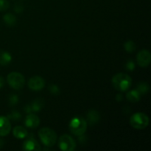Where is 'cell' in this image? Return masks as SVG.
<instances>
[{"label":"cell","instance_id":"6da1fadb","mask_svg":"<svg viewBox=\"0 0 151 151\" xmlns=\"http://www.w3.org/2000/svg\"><path fill=\"white\" fill-rule=\"evenodd\" d=\"M112 85L119 91H128L132 84V79L125 73H119L112 78Z\"/></svg>","mask_w":151,"mask_h":151},{"label":"cell","instance_id":"ffe728a7","mask_svg":"<svg viewBox=\"0 0 151 151\" xmlns=\"http://www.w3.org/2000/svg\"><path fill=\"white\" fill-rule=\"evenodd\" d=\"M9 119H13V120H19V119H21L22 116H21L20 113L18 111H13L11 112V114L8 115L7 116Z\"/></svg>","mask_w":151,"mask_h":151},{"label":"cell","instance_id":"ba28073f","mask_svg":"<svg viewBox=\"0 0 151 151\" xmlns=\"http://www.w3.org/2000/svg\"><path fill=\"white\" fill-rule=\"evenodd\" d=\"M45 86V81L39 76H34L28 81V86L32 91H39Z\"/></svg>","mask_w":151,"mask_h":151},{"label":"cell","instance_id":"4316f807","mask_svg":"<svg viewBox=\"0 0 151 151\" xmlns=\"http://www.w3.org/2000/svg\"><path fill=\"white\" fill-rule=\"evenodd\" d=\"M25 112L26 113H29V112L32 111V109H31V106H27L25 107Z\"/></svg>","mask_w":151,"mask_h":151},{"label":"cell","instance_id":"30bf717a","mask_svg":"<svg viewBox=\"0 0 151 151\" xmlns=\"http://www.w3.org/2000/svg\"><path fill=\"white\" fill-rule=\"evenodd\" d=\"M22 148L26 151H38L41 150V146L38 143V142L32 138H29L25 140L23 143Z\"/></svg>","mask_w":151,"mask_h":151},{"label":"cell","instance_id":"cb8c5ba5","mask_svg":"<svg viewBox=\"0 0 151 151\" xmlns=\"http://www.w3.org/2000/svg\"><path fill=\"white\" fill-rule=\"evenodd\" d=\"M23 10H24L23 5H22V4H21L20 3H17V4H15V6H14L15 12H16V13H20L23 11Z\"/></svg>","mask_w":151,"mask_h":151},{"label":"cell","instance_id":"83f0119b","mask_svg":"<svg viewBox=\"0 0 151 151\" xmlns=\"http://www.w3.org/2000/svg\"><path fill=\"white\" fill-rule=\"evenodd\" d=\"M4 79H3V78L0 77V88H2L3 86H4Z\"/></svg>","mask_w":151,"mask_h":151},{"label":"cell","instance_id":"7c38bea8","mask_svg":"<svg viewBox=\"0 0 151 151\" xmlns=\"http://www.w3.org/2000/svg\"><path fill=\"white\" fill-rule=\"evenodd\" d=\"M100 115L96 110H91L87 114V123L90 125H94L100 121Z\"/></svg>","mask_w":151,"mask_h":151},{"label":"cell","instance_id":"4fadbf2b","mask_svg":"<svg viewBox=\"0 0 151 151\" xmlns=\"http://www.w3.org/2000/svg\"><path fill=\"white\" fill-rule=\"evenodd\" d=\"M13 136L17 139H24L27 137V131L22 126H16L13 128Z\"/></svg>","mask_w":151,"mask_h":151},{"label":"cell","instance_id":"d6986e66","mask_svg":"<svg viewBox=\"0 0 151 151\" xmlns=\"http://www.w3.org/2000/svg\"><path fill=\"white\" fill-rule=\"evenodd\" d=\"M124 47H125V51L130 53L133 52L136 50V44L132 41H128L125 42V44H124Z\"/></svg>","mask_w":151,"mask_h":151},{"label":"cell","instance_id":"603a6c76","mask_svg":"<svg viewBox=\"0 0 151 151\" xmlns=\"http://www.w3.org/2000/svg\"><path fill=\"white\" fill-rule=\"evenodd\" d=\"M48 88L50 93L52 94H58L60 92V89L57 85H50Z\"/></svg>","mask_w":151,"mask_h":151},{"label":"cell","instance_id":"5b68a950","mask_svg":"<svg viewBox=\"0 0 151 151\" xmlns=\"http://www.w3.org/2000/svg\"><path fill=\"white\" fill-rule=\"evenodd\" d=\"M7 81L11 88L16 90L21 89L25 84L24 77L19 72H13L7 77Z\"/></svg>","mask_w":151,"mask_h":151},{"label":"cell","instance_id":"ac0fdd59","mask_svg":"<svg viewBox=\"0 0 151 151\" xmlns=\"http://www.w3.org/2000/svg\"><path fill=\"white\" fill-rule=\"evenodd\" d=\"M137 90H138L139 92L141 94H147V92L150 90V86L148 85V83H140L137 85Z\"/></svg>","mask_w":151,"mask_h":151},{"label":"cell","instance_id":"9c48e42d","mask_svg":"<svg viewBox=\"0 0 151 151\" xmlns=\"http://www.w3.org/2000/svg\"><path fill=\"white\" fill-rule=\"evenodd\" d=\"M11 130L10 119L7 116H0V137L8 135Z\"/></svg>","mask_w":151,"mask_h":151},{"label":"cell","instance_id":"2e32d148","mask_svg":"<svg viewBox=\"0 0 151 151\" xmlns=\"http://www.w3.org/2000/svg\"><path fill=\"white\" fill-rule=\"evenodd\" d=\"M3 20H4V23L8 26H13L16 24L17 19L12 13H7L3 16Z\"/></svg>","mask_w":151,"mask_h":151},{"label":"cell","instance_id":"f1b7e54d","mask_svg":"<svg viewBox=\"0 0 151 151\" xmlns=\"http://www.w3.org/2000/svg\"><path fill=\"white\" fill-rule=\"evenodd\" d=\"M4 141H3L1 139H0V149L3 147V145H4Z\"/></svg>","mask_w":151,"mask_h":151},{"label":"cell","instance_id":"5bb4252c","mask_svg":"<svg viewBox=\"0 0 151 151\" xmlns=\"http://www.w3.org/2000/svg\"><path fill=\"white\" fill-rule=\"evenodd\" d=\"M141 95L142 94L139 92L138 90L135 89L128 91L126 94V97L127 100H128L131 103H137L138 101H139Z\"/></svg>","mask_w":151,"mask_h":151},{"label":"cell","instance_id":"3957f363","mask_svg":"<svg viewBox=\"0 0 151 151\" xmlns=\"http://www.w3.org/2000/svg\"><path fill=\"white\" fill-rule=\"evenodd\" d=\"M69 128L71 133L75 136H82L87 129V122L83 118L76 116L69 122Z\"/></svg>","mask_w":151,"mask_h":151},{"label":"cell","instance_id":"d4e9b609","mask_svg":"<svg viewBox=\"0 0 151 151\" xmlns=\"http://www.w3.org/2000/svg\"><path fill=\"white\" fill-rule=\"evenodd\" d=\"M125 66H126V69L129 71H133L135 69V64L132 60H129V61L127 62Z\"/></svg>","mask_w":151,"mask_h":151},{"label":"cell","instance_id":"52a82bcc","mask_svg":"<svg viewBox=\"0 0 151 151\" xmlns=\"http://www.w3.org/2000/svg\"><path fill=\"white\" fill-rule=\"evenodd\" d=\"M151 55L147 50H141L137 55V61L141 67H147L150 63Z\"/></svg>","mask_w":151,"mask_h":151},{"label":"cell","instance_id":"8992f818","mask_svg":"<svg viewBox=\"0 0 151 151\" xmlns=\"http://www.w3.org/2000/svg\"><path fill=\"white\" fill-rule=\"evenodd\" d=\"M58 146L63 151H72L75 150L76 144L72 137L67 134H64L59 139Z\"/></svg>","mask_w":151,"mask_h":151},{"label":"cell","instance_id":"9a60e30c","mask_svg":"<svg viewBox=\"0 0 151 151\" xmlns=\"http://www.w3.org/2000/svg\"><path fill=\"white\" fill-rule=\"evenodd\" d=\"M12 57L11 55L7 52L2 51L0 52V65L6 66L11 62Z\"/></svg>","mask_w":151,"mask_h":151},{"label":"cell","instance_id":"484cf974","mask_svg":"<svg viewBox=\"0 0 151 151\" xmlns=\"http://www.w3.org/2000/svg\"><path fill=\"white\" fill-rule=\"evenodd\" d=\"M116 100H117L118 102H120L123 100V96H122V94H117L116 96Z\"/></svg>","mask_w":151,"mask_h":151},{"label":"cell","instance_id":"277c9868","mask_svg":"<svg viewBox=\"0 0 151 151\" xmlns=\"http://www.w3.org/2000/svg\"><path fill=\"white\" fill-rule=\"evenodd\" d=\"M130 124L133 128L136 129H145L149 125V117L145 114L138 112L131 116Z\"/></svg>","mask_w":151,"mask_h":151},{"label":"cell","instance_id":"8fae6325","mask_svg":"<svg viewBox=\"0 0 151 151\" xmlns=\"http://www.w3.org/2000/svg\"><path fill=\"white\" fill-rule=\"evenodd\" d=\"M25 125L29 128H36L40 124V119L37 115L28 114L25 118Z\"/></svg>","mask_w":151,"mask_h":151},{"label":"cell","instance_id":"7a4b0ae2","mask_svg":"<svg viewBox=\"0 0 151 151\" xmlns=\"http://www.w3.org/2000/svg\"><path fill=\"white\" fill-rule=\"evenodd\" d=\"M38 137L41 142L47 147H52L57 141V135L52 129L43 128L38 131Z\"/></svg>","mask_w":151,"mask_h":151},{"label":"cell","instance_id":"e0dca14e","mask_svg":"<svg viewBox=\"0 0 151 151\" xmlns=\"http://www.w3.org/2000/svg\"><path fill=\"white\" fill-rule=\"evenodd\" d=\"M31 109L34 112H38L41 110L44 106V100L41 98H38L33 101L31 105Z\"/></svg>","mask_w":151,"mask_h":151},{"label":"cell","instance_id":"44dd1931","mask_svg":"<svg viewBox=\"0 0 151 151\" xmlns=\"http://www.w3.org/2000/svg\"><path fill=\"white\" fill-rule=\"evenodd\" d=\"M10 7V3L7 0H0V11H5Z\"/></svg>","mask_w":151,"mask_h":151},{"label":"cell","instance_id":"7402d4cb","mask_svg":"<svg viewBox=\"0 0 151 151\" xmlns=\"http://www.w3.org/2000/svg\"><path fill=\"white\" fill-rule=\"evenodd\" d=\"M18 102H19V97H18L17 95L12 94V95L10 96V97H9V105L10 106H16Z\"/></svg>","mask_w":151,"mask_h":151}]
</instances>
